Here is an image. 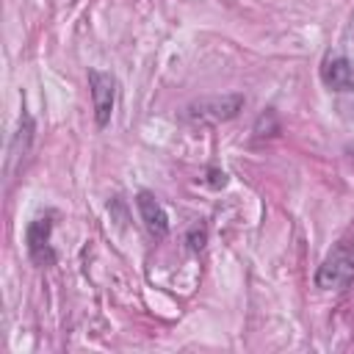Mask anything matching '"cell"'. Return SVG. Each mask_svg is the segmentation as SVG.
<instances>
[{
	"label": "cell",
	"instance_id": "obj_9",
	"mask_svg": "<svg viewBox=\"0 0 354 354\" xmlns=\"http://www.w3.org/2000/svg\"><path fill=\"white\" fill-rule=\"evenodd\" d=\"M185 241H188V246H191L194 252H199V249L205 246V241H207V230H205V227H191Z\"/></svg>",
	"mask_w": 354,
	"mask_h": 354
},
{
	"label": "cell",
	"instance_id": "obj_8",
	"mask_svg": "<svg viewBox=\"0 0 354 354\" xmlns=\"http://www.w3.org/2000/svg\"><path fill=\"white\" fill-rule=\"evenodd\" d=\"M274 133H279V122H277L274 111L268 108L266 113H260V119L254 124V136H274Z\"/></svg>",
	"mask_w": 354,
	"mask_h": 354
},
{
	"label": "cell",
	"instance_id": "obj_5",
	"mask_svg": "<svg viewBox=\"0 0 354 354\" xmlns=\"http://www.w3.org/2000/svg\"><path fill=\"white\" fill-rule=\"evenodd\" d=\"M321 80L329 91H354V61L343 53H326L321 61Z\"/></svg>",
	"mask_w": 354,
	"mask_h": 354
},
{
	"label": "cell",
	"instance_id": "obj_7",
	"mask_svg": "<svg viewBox=\"0 0 354 354\" xmlns=\"http://www.w3.org/2000/svg\"><path fill=\"white\" fill-rule=\"evenodd\" d=\"M33 133H36V124L30 119V113H25L22 108V116H19V124H17V133L11 138V147H8V163H17L28 155L30 144H33Z\"/></svg>",
	"mask_w": 354,
	"mask_h": 354
},
{
	"label": "cell",
	"instance_id": "obj_2",
	"mask_svg": "<svg viewBox=\"0 0 354 354\" xmlns=\"http://www.w3.org/2000/svg\"><path fill=\"white\" fill-rule=\"evenodd\" d=\"M243 94H221V97H202L194 100L185 108V119L188 122H199V124H216V122H230L243 111Z\"/></svg>",
	"mask_w": 354,
	"mask_h": 354
},
{
	"label": "cell",
	"instance_id": "obj_6",
	"mask_svg": "<svg viewBox=\"0 0 354 354\" xmlns=\"http://www.w3.org/2000/svg\"><path fill=\"white\" fill-rule=\"evenodd\" d=\"M136 207H138V216H141V221H144V227H147L149 235L163 238L169 232V216H166L163 205L155 199V194L138 191L136 194Z\"/></svg>",
	"mask_w": 354,
	"mask_h": 354
},
{
	"label": "cell",
	"instance_id": "obj_10",
	"mask_svg": "<svg viewBox=\"0 0 354 354\" xmlns=\"http://www.w3.org/2000/svg\"><path fill=\"white\" fill-rule=\"evenodd\" d=\"M202 183L205 185H210V188H224L227 185V174L221 171V169H207V177H202Z\"/></svg>",
	"mask_w": 354,
	"mask_h": 354
},
{
	"label": "cell",
	"instance_id": "obj_3",
	"mask_svg": "<svg viewBox=\"0 0 354 354\" xmlns=\"http://www.w3.org/2000/svg\"><path fill=\"white\" fill-rule=\"evenodd\" d=\"M88 91H91V108L97 127H108L116 105V77L102 69H88Z\"/></svg>",
	"mask_w": 354,
	"mask_h": 354
},
{
	"label": "cell",
	"instance_id": "obj_1",
	"mask_svg": "<svg viewBox=\"0 0 354 354\" xmlns=\"http://www.w3.org/2000/svg\"><path fill=\"white\" fill-rule=\"evenodd\" d=\"M354 279V241H337L315 271V288L343 290Z\"/></svg>",
	"mask_w": 354,
	"mask_h": 354
},
{
	"label": "cell",
	"instance_id": "obj_4",
	"mask_svg": "<svg viewBox=\"0 0 354 354\" xmlns=\"http://www.w3.org/2000/svg\"><path fill=\"white\" fill-rule=\"evenodd\" d=\"M50 232H53V213H44V216H36L28 230H25V246H28V254L33 260V266L39 268H47L55 263V252L50 246Z\"/></svg>",
	"mask_w": 354,
	"mask_h": 354
}]
</instances>
